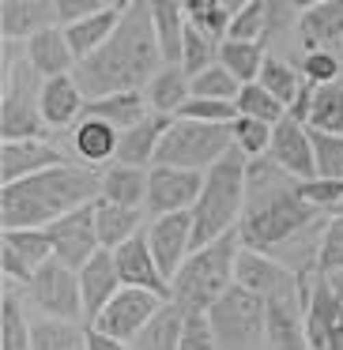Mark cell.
I'll list each match as a JSON object with an SVG mask.
<instances>
[{"label": "cell", "instance_id": "2", "mask_svg": "<svg viewBox=\"0 0 343 350\" xmlns=\"http://www.w3.org/2000/svg\"><path fill=\"white\" fill-rule=\"evenodd\" d=\"M159 38H155V19L151 4H136L129 0L121 23H117L114 38L91 57V61L76 64L72 79L79 83L84 98H110V94H129L147 87L162 68Z\"/></svg>", "mask_w": 343, "mask_h": 350}, {"label": "cell", "instance_id": "7", "mask_svg": "<svg viewBox=\"0 0 343 350\" xmlns=\"http://www.w3.org/2000/svg\"><path fill=\"white\" fill-rule=\"evenodd\" d=\"M42 83L46 79L23 64L8 61V79H4V102H0V136L4 144H23V139H42L46 121H42Z\"/></svg>", "mask_w": 343, "mask_h": 350}, {"label": "cell", "instance_id": "13", "mask_svg": "<svg viewBox=\"0 0 343 350\" xmlns=\"http://www.w3.org/2000/svg\"><path fill=\"white\" fill-rule=\"evenodd\" d=\"M94 204H99V200H94ZM94 204L64 215V219H57L53 226L46 230L49 241H53V256L61 260V264H68L72 271H79L87 260L102 252L99 226H94Z\"/></svg>", "mask_w": 343, "mask_h": 350}, {"label": "cell", "instance_id": "36", "mask_svg": "<svg viewBox=\"0 0 343 350\" xmlns=\"http://www.w3.org/2000/svg\"><path fill=\"white\" fill-rule=\"evenodd\" d=\"M0 350H31V324L19 309L12 282H4V294H0Z\"/></svg>", "mask_w": 343, "mask_h": 350}, {"label": "cell", "instance_id": "22", "mask_svg": "<svg viewBox=\"0 0 343 350\" xmlns=\"http://www.w3.org/2000/svg\"><path fill=\"white\" fill-rule=\"evenodd\" d=\"M125 8H129V0H117V4H106L99 16H91V19H84V23H76V27H68V31H64L76 64L91 61V57L99 53L110 38H114V31H117V23H121Z\"/></svg>", "mask_w": 343, "mask_h": 350}, {"label": "cell", "instance_id": "40", "mask_svg": "<svg viewBox=\"0 0 343 350\" xmlns=\"http://www.w3.org/2000/svg\"><path fill=\"white\" fill-rule=\"evenodd\" d=\"M0 241L8 245V249H16L19 256L27 260V267L31 271H38L42 264H49L53 260V241H49L46 230H4V237Z\"/></svg>", "mask_w": 343, "mask_h": 350}, {"label": "cell", "instance_id": "53", "mask_svg": "<svg viewBox=\"0 0 343 350\" xmlns=\"http://www.w3.org/2000/svg\"><path fill=\"white\" fill-rule=\"evenodd\" d=\"M91 350H132V347H129V342L110 339V335H102V332H94V327H91Z\"/></svg>", "mask_w": 343, "mask_h": 350}, {"label": "cell", "instance_id": "27", "mask_svg": "<svg viewBox=\"0 0 343 350\" xmlns=\"http://www.w3.org/2000/svg\"><path fill=\"white\" fill-rule=\"evenodd\" d=\"M147 106L151 113H162V117H177L192 98V79L181 64H162L159 76L147 83Z\"/></svg>", "mask_w": 343, "mask_h": 350}, {"label": "cell", "instance_id": "16", "mask_svg": "<svg viewBox=\"0 0 343 350\" xmlns=\"http://www.w3.org/2000/svg\"><path fill=\"white\" fill-rule=\"evenodd\" d=\"M117 260V271H121V282L129 290H147V294H159L170 301V279L159 271V260L151 252V241H147V230L136 234L129 245L114 252Z\"/></svg>", "mask_w": 343, "mask_h": 350}, {"label": "cell", "instance_id": "30", "mask_svg": "<svg viewBox=\"0 0 343 350\" xmlns=\"http://www.w3.org/2000/svg\"><path fill=\"white\" fill-rule=\"evenodd\" d=\"M94 226H99V241L106 252H117L121 245H129L136 234H144V211H132V207H117L99 200L94 204Z\"/></svg>", "mask_w": 343, "mask_h": 350}, {"label": "cell", "instance_id": "18", "mask_svg": "<svg viewBox=\"0 0 343 350\" xmlns=\"http://www.w3.org/2000/svg\"><path fill=\"white\" fill-rule=\"evenodd\" d=\"M53 166H64V154L49 139H23V144H0V177L4 185L27 181L34 174H46Z\"/></svg>", "mask_w": 343, "mask_h": 350}, {"label": "cell", "instance_id": "25", "mask_svg": "<svg viewBox=\"0 0 343 350\" xmlns=\"http://www.w3.org/2000/svg\"><path fill=\"white\" fill-rule=\"evenodd\" d=\"M290 275H294V267L279 264L275 256H264V252H253V249H242L238 267H234V282L253 290L257 297H268L272 290H279Z\"/></svg>", "mask_w": 343, "mask_h": 350}, {"label": "cell", "instance_id": "29", "mask_svg": "<svg viewBox=\"0 0 343 350\" xmlns=\"http://www.w3.org/2000/svg\"><path fill=\"white\" fill-rule=\"evenodd\" d=\"M151 19H155V38H159L162 61H166V64H181V57H185V31H189L185 4H177V0H159V4H151Z\"/></svg>", "mask_w": 343, "mask_h": 350}, {"label": "cell", "instance_id": "1", "mask_svg": "<svg viewBox=\"0 0 343 350\" xmlns=\"http://www.w3.org/2000/svg\"><path fill=\"white\" fill-rule=\"evenodd\" d=\"M320 219L313 204H305L302 181L290 177L283 166L272 159H253L249 174H245V211L238 222L242 245L253 252L272 256L287 241H294L302 230H309Z\"/></svg>", "mask_w": 343, "mask_h": 350}, {"label": "cell", "instance_id": "38", "mask_svg": "<svg viewBox=\"0 0 343 350\" xmlns=\"http://www.w3.org/2000/svg\"><path fill=\"white\" fill-rule=\"evenodd\" d=\"M260 87H264L272 98H279L283 106H294V98H298V91H302V72H294L290 64H283L279 57H268L264 61V68H260V79H257Z\"/></svg>", "mask_w": 343, "mask_h": 350}, {"label": "cell", "instance_id": "47", "mask_svg": "<svg viewBox=\"0 0 343 350\" xmlns=\"http://www.w3.org/2000/svg\"><path fill=\"white\" fill-rule=\"evenodd\" d=\"M181 121H200V124H234L238 106L234 102H207V98H189V106L181 109Z\"/></svg>", "mask_w": 343, "mask_h": 350}, {"label": "cell", "instance_id": "12", "mask_svg": "<svg viewBox=\"0 0 343 350\" xmlns=\"http://www.w3.org/2000/svg\"><path fill=\"white\" fill-rule=\"evenodd\" d=\"M200 192H204V174L177 166H155L151 177H147V211L155 219L192 211L200 204Z\"/></svg>", "mask_w": 343, "mask_h": 350}, {"label": "cell", "instance_id": "28", "mask_svg": "<svg viewBox=\"0 0 343 350\" xmlns=\"http://www.w3.org/2000/svg\"><path fill=\"white\" fill-rule=\"evenodd\" d=\"M147 177H151V170L114 162L102 170V200L117 207H132V211H147Z\"/></svg>", "mask_w": 343, "mask_h": 350}, {"label": "cell", "instance_id": "46", "mask_svg": "<svg viewBox=\"0 0 343 350\" xmlns=\"http://www.w3.org/2000/svg\"><path fill=\"white\" fill-rule=\"evenodd\" d=\"M313 151H317V177L343 181V136H320V132H313Z\"/></svg>", "mask_w": 343, "mask_h": 350}, {"label": "cell", "instance_id": "44", "mask_svg": "<svg viewBox=\"0 0 343 350\" xmlns=\"http://www.w3.org/2000/svg\"><path fill=\"white\" fill-rule=\"evenodd\" d=\"M238 94H242V83H238L234 76H230L223 64H215V68L200 72L196 79H192V98H207V102H238Z\"/></svg>", "mask_w": 343, "mask_h": 350}, {"label": "cell", "instance_id": "55", "mask_svg": "<svg viewBox=\"0 0 343 350\" xmlns=\"http://www.w3.org/2000/svg\"><path fill=\"white\" fill-rule=\"evenodd\" d=\"M340 215H343V204H340V207H335V215H332V219H340Z\"/></svg>", "mask_w": 343, "mask_h": 350}, {"label": "cell", "instance_id": "5", "mask_svg": "<svg viewBox=\"0 0 343 350\" xmlns=\"http://www.w3.org/2000/svg\"><path fill=\"white\" fill-rule=\"evenodd\" d=\"M242 249H245L242 234L230 230L215 245L192 252L185 260V267L174 275V282H170V301L181 312H212L215 301L234 286V267Z\"/></svg>", "mask_w": 343, "mask_h": 350}, {"label": "cell", "instance_id": "9", "mask_svg": "<svg viewBox=\"0 0 343 350\" xmlns=\"http://www.w3.org/2000/svg\"><path fill=\"white\" fill-rule=\"evenodd\" d=\"M27 297L38 305L42 317L49 320H79L84 312V294H79V271H72L61 260H49L34 271V279L27 282Z\"/></svg>", "mask_w": 343, "mask_h": 350}, {"label": "cell", "instance_id": "33", "mask_svg": "<svg viewBox=\"0 0 343 350\" xmlns=\"http://www.w3.org/2000/svg\"><path fill=\"white\" fill-rule=\"evenodd\" d=\"M31 350H91V327L42 317L31 324Z\"/></svg>", "mask_w": 343, "mask_h": 350}, {"label": "cell", "instance_id": "49", "mask_svg": "<svg viewBox=\"0 0 343 350\" xmlns=\"http://www.w3.org/2000/svg\"><path fill=\"white\" fill-rule=\"evenodd\" d=\"M302 196L305 204H313L320 215H335V207L343 204V181H328V177H313V181H302Z\"/></svg>", "mask_w": 343, "mask_h": 350}, {"label": "cell", "instance_id": "34", "mask_svg": "<svg viewBox=\"0 0 343 350\" xmlns=\"http://www.w3.org/2000/svg\"><path fill=\"white\" fill-rule=\"evenodd\" d=\"M238 8H242V4H227V0H189V4H185V19H189V27L204 31L207 38L227 42Z\"/></svg>", "mask_w": 343, "mask_h": 350}, {"label": "cell", "instance_id": "19", "mask_svg": "<svg viewBox=\"0 0 343 350\" xmlns=\"http://www.w3.org/2000/svg\"><path fill=\"white\" fill-rule=\"evenodd\" d=\"M298 38L305 53H332L343 42V0H317L298 16Z\"/></svg>", "mask_w": 343, "mask_h": 350}, {"label": "cell", "instance_id": "37", "mask_svg": "<svg viewBox=\"0 0 343 350\" xmlns=\"http://www.w3.org/2000/svg\"><path fill=\"white\" fill-rule=\"evenodd\" d=\"M309 132L343 136V83L317 87V94H313V113H309Z\"/></svg>", "mask_w": 343, "mask_h": 350}, {"label": "cell", "instance_id": "50", "mask_svg": "<svg viewBox=\"0 0 343 350\" xmlns=\"http://www.w3.org/2000/svg\"><path fill=\"white\" fill-rule=\"evenodd\" d=\"M181 350H223L215 339V327L207 320V312H189L181 332Z\"/></svg>", "mask_w": 343, "mask_h": 350}, {"label": "cell", "instance_id": "20", "mask_svg": "<svg viewBox=\"0 0 343 350\" xmlns=\"http://www.w3.org/2000/svg\"><path fill=\"white\" fill-rule=\"evenodd\" d=\"M57 27V0H4L0 4V34L4 42L38 38Z\"/></svg>", "mask_w": 343, "mask_h": 350}, {"label": "cell", "instance_id": "17", "mask_svg": "<svg viewBox=\"0 0 343 350\" xmlns=\"http://www.w3.org/2000/svg\"><path fill=\"white\" fill-rule=\"evenodd\" d=\"M125 290L121 282V271H117V260L114 252L102 249L99 256H91L84 267H79V294H84V317H87V327L99 320V312L114 301L117 294Z\"/></svg>", "mask_w": 343, "mask_h": 350}, {"label": "cell", "instance_id": "26", "mask_svg": "<svg viewBox=\"0 0 343 350\" xmlns=\"http://www.w3.org/2000/svg\"><path fill=\"white\" fill-rule=\"evenodd\" d=\"M117 147H121V132L114 124L99 121V117H84L72 132V151L76 159H84L87 166H106L110 159H117ZM114 166V162H110Z\"/></svg>", "mask_w": 343, "mask_h": 350}, {"label": "cell", "instance_id": "41", "mask_svg": "<svg viewBox=\"0 0 343 350\" xmlns=\"http://www.w3.org/2000/svg\"><path fill=\"white\" fill-rule=\"evenodd\" d=\"M219 49H223V42H215V38H207L204 31L189 27V31H185V57H181V68L189 72V79H196L200 72L215 68V64H219Z\"/></svg>", "mask_w": 343, "mask_h": 350}, {"label": "cell", "instance_id": "21", "mask_svg": "<svg viewBox=\"0 0 343 350\" xmlns=\"http://www.w3.org/2000/svg\"><path fill=\"white\" fill-rule=\"evenodd\" d=\"M177 117H162V113H147L140 124H132L129 132H121V147H117V162L121 166H136V170H147V162H155L159 154V144L162 136L170 132Z\"/></svg>", "mask_w": 343, "mask_h": 350}, {"label": "cell", "instance_id": "52", "mask_svg": "<svg viewBox=\"0 0 343 350\" xmlns=\"http://www.w3.org/2000/svg\"><path fill=\"white\" fill-rule=\"evenodd\" d=\"M0 271H4V279H8V282H19V286H27V282L34 279V271L27 267V260L19 256L16 249H8L4 241H0Z\"/></svg>", "mask_w": 343, "mask_h": 350}, {"label": "cell", "instance_id": "54", "mask_svg": "<svg viewBox=\"0 0 343 350\" xmlns=\"http://www.w3.org/2000/svg\"><path fill=\"white\" fill-rule=\"evenodd\" d=\"M328 282H332V290H335V297L343 301V271H335V275H325Z\"/></svg>", "mask_w": 343, "mask_h": 350}, {"label": "cell", "instance_id": "8", "mask_svg": "<svg viewBox=\"0 0 343 350\" xmlns=\"http://www.w3.org/2000/svg\"><path fill=\"white\" fill-rule=\"evenodd\" d=\"M207 320H212L215 339H219L223 350H257L260 339L268 335L264 297H257L253 290L238 286V282L215 301Z\"/></svg>", "mask_w": 343, "mask_h": 350}, {"label": "cell", "instance_id": "10", "mask_svg": "<svg viewBox=\"0 0 343 350\" xmlns=\"http://www.w3.org/2000/svg\"><path fill=\"white\" fill-rule=\"evenodd\" d=\"M305 342L309 350H343V301L320 271L305 290Z\"/></svg>", "mask_w": 343, "mask_h": 350}, {"label": "cell", "instance_id": "43", "mask_svg": "<svg viewBox=\"0 0 343 350\" xmlns=\"http://www.w3.org/2000/svg\"><path fill=\"white\" fill-rule=\"evenodd\" d=\"M264 38H268V4L264 0H245L234 23H230L227 42H260L264 46Z\"/></svg>", "mask_w": 343, "mask_h": 350}, {"label": "cell", "instance_id": "15", "mask_svg": "<svg viewBox=\"0 0 343 350\" xmlns=\"http://www.w3.org/2000/svg\"><path fill=\"white\" fill-rule=\"evenodd\" d=\"M268 159L275 166H283L298 181H313L317 177V151H313V132L309 124H298L290 117H283L272 132V151Z\"/></svg>", "mask_w": 343, "mask_h": 350}, {"label": "cell", "instance_id": "3", "mask_svg": "<svg viewBox=\"0 0 343 350\" xmlns=\"http://www.w3.org/2000/svg\"><path fill=\"white\" fill-rule=\"evenodd\" d=\"M102 200V170L53 166L27 181L0 189V222L4 230H49L57 219Z\"/></svg>", "mask_w": 343, "mask_h": 350}, {"label": "cell", "instance_id": "51", "mask_svg": "<svg viewBox=\"0 0 343 350\" xmlns=\"http://www.w3.org/2000/svg\"><path fill=\"white\" fill-rule=\"evenodd\" d=\"M106 4H110V0H57V27L68 31V27H76V23H84V19L99 16Z\"/></svg>", "mask_w": 343, "mask_h": 350}, {"label": "cell", "instance_id": "35", "mask_svg": "<svg viewBox=\"0 0 343 350\" xmlns=\"http://www.w3.org/2000/svg\"><path fill=\"white\" fill-rule=\"evenodd\" d=\"M268 53L260 42H223L219 49V64L238 79V83H257L260 79V68H264Z\"/></svg>", "mask_w": 343, "mask_h": 350}, {"label": "cell", "instance_id": "4", "mask_svg": "<svg viewBox=\"0 0 343 350\" xmlns=\"http://www.w3.org/2000/svg\"><path fill=\"white\" fill-rule=\"evenodd\" d=\"M245 174H249V159L238 147L204 174V192H200V204L192 207V252L238 230L245 211Z\"/></svg>", "mask_w": 343, "mask_h": 350}, {"label": "cell", "instance_id": "42", "mask_svg": "<svg viewBox=\"0 0 343 350\" xmlns=\"http://www.w3.org/2000/svg\"><path fill=\"white\" fill-rule=\"evenodd\" d=\"M272 124L264 121H253V117H238L234 124H230V136H234V147L245 154V159H264L268 151H272Z\"/></svg>", "mask_w": 343, "mask_h": 350}, {"label": "cell", "instance_id": "23", "mask_svg": "<svg viewBox=\"0 0 343 350\" xmlns=\"http://www.w3.org/2000/svg\"><path fill=\"white\" fill-rule=\"evenodd\" d=\"M84 91L72 76H61V79H46L42 83V121H46L49 132L57 129H68L76 117H84Z\"/></svg>", "mask_w": 343, "mask_h": 350}, {"label": "cell", "instance_id": "48", "mask_svg": "<svg viewBox=\"0 0 343 350\" xmlns=\"http://www.w3.org/2000/svg\"><path fill=\"white\" fill-rule=\"evenodd\" d=\"M340 72H343V64H340L335 53H305L302 57V79L313 83V87L340 83Z\"/></svg>", "mask_w": 343, "mask_h": 350}, {"label": "cell", "instance_id": "14", "mask_svg": "<svg viewBox=\"0 0 343 350\" xmlns=\"http://www.w3.org/2000/svg\"><path fill=\"white\" fill-rule=\"evenodd\" d=\"M147 241H151V252L159 260V271L174 282V275L192 256V211L155 219L151 230H147Z\"/></svg>", "mask_w": 343, "mask_h": 350}, {"label": "cell", "instance_id": "39", "mask_svg": "<svg viewBox=\"0 0 343 350\" xmlns=\"http://www.w3.org/2000/svg\"><path fill=\"white\" fill-rule=\"evenodd\" d=\"M234 106H238V117H253V121H264V124H272V129L287 117V106H283L279 98H272L260 83H245Z\"/></svg>", "mask_w": 343, "mask_h": 350}, {"label": "cell", "instance_id": "24", "mask_svg": "<svg viewBox=\"0 0 343 350\" xmlns=\"http://www.w3.org/2000/svg\"><path fill=\"white\" fill-rule=\"evenodd\" d=\"M27 64H31L42 79H61V76H72V72H76V57H72V46H68L61 27H53V31H46V34L27 42Z\"/></svg>", "mask_w": 343, "mask_h": 350}, {"label": "cell", "instance_id": "11", "mask_svg": "<svg viewBox=\"0 0 343 350\" xmlns=\"http://www.w3.org/2000/svg\"><path fill=\"white\" fill-rule=\"evenodd\" d=\"M162 305H166V297L125 286L121 294H117L114 301L99 312V320H94L91 327H94V332H102V335H110V339H117V342H132L155 320V312H159Z\"/></svg>", "mask_w": 343, "mask_h": 350}, {"label": "cell", "instance_id": "31", "mask_svg": "<svg viewBox=\"0 0 343 350\" xmlns=\"http://www.w3.org/2000/svg\"><path fill=\"white\" fill-rule=\"evenodd\" d=\"M147 113H151V109H147V98L140 91L110 94V98H91L84 106V117H99V121L114 124L117 132H129L132 124H140Z\"/></svg>", "mask_w": 343, "mask_h": 350}, {"label": "cell", "instance_id": "6", "mask_svg": "<svg viewBox=\"0 0 343 350\" xmlns=\"http://www.w3.org/2000/svg\"><path fill=\"white\" fill-rule=\"evenodd\" d=\"M234 151L230 124H200V121H181L177 117L170 132L162 136L155 166H177V170H196L207 174L219 159Z\"/></svg>", "mask_w": 343, "mask_h": 350}, {"label": "cell", "instance_id": "45", "mask_svg": "<svg viewBox=\"0 0 343 350\" xmlns=\"http://www.w3.org/2000/svg\"><path fill=\"white\" fill-rule=\"evenodd\" d=\"M313 267H317L320 275L343 271V215H340V219H328L325 234H320V241H317Z\"/></svg>", "mask_w": 343, "mask_h": 350}, {"label": "cell", "instance_id": "32", "mask_svg": "<svg viewBox=\"0 0 343 350\" xmlns=\"http://www.w3.org/2000/svg\"><path fill=\"white\" fill-rule=\"evenodd\" d=\"M185 317H189V312H181L174 301H166L159 312H155V320L129 342V347L132 350H181Z\"/></svg>", "mask_w": 343, "mask_h": 350}]
</instances>
